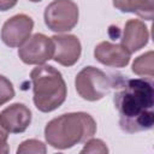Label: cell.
<instances>
[{
    "mask_svg": "<svg viewBox=\"0 0 154 154\" xmlns=\"http://www.w3.org/2000/svg\"><path fill=\"white\" fill-rule=\"evenodd\" d=\"M113 102L119 114V126L124 132L148 131L154 124L152 78H112Z\"/></svg>",
    "mask_w": 154,
    "mask_h": 154,
    "instance_id": "cell-1",
    "label": "cell"
},
{
    "mask_svg": "<svg viewBox=\"0 0 154 154\" xmlns=\"http://www.w3.org/2000/svg\"><path fill=\"white\" fill-rule=\"evenodd\" d=\"M96 132V122L87 112H70L46 124V142L55 149H69L84 143Z\"/></svg>",
    "mask_w": 154,
    "mask_h": 154,
    "instance_id": "cell-2",
    "label": "cell"
},
{
    "mask_svg": "<svg viewBox=\"0 0 154 154\" xmlns=\"http://www.w3.org/2000/svg\"><path fill=\"white\" fill-rule=\"evenodd\" d=\"M32 83V100L35 107L48 113L59 108L66 100L67 87L60 71L54 66L42 64L34 67L30 72Z\"/></svg>",
    "mask_w": 154,
    "mask_h": 154,
    "instance_id": "cell-3",
    "label": "cell"
},
{
    "mask_svg": "<svg viewBox=\"0 0 154 154\" xmlns=\"http://www.w3.org/2000/svg\"><path fill=\"white\" fill-rule=\"evenodd\" d=\"M112 78L102 70L94 66L83 67L75 78L77 94L87 101H99L112 88Z\"/></svg>",
    "mask_w": 154,
    "mask_h": 154,
    "instance_id": "cell-4",
    "label": "cell"
},
{
    "mask_svg": "<svg viewBox=\"0 0 154 154\" xmlns=\"http://www.w3.org/2000/svg\"><path fill=\"white\" fill-rule=\"evenodd\" d=\"M78 6L72 0H53L46 6L43 13L45 24L54 32L72 30L78 23Z\"/></svg>",
    "mask_w": 154,
    "mask_h": 154,
    "instance_id": "cell-5",
    "label": "cell"
},
{
    "mask_svg": "<svg viewBox=\"0 0 154 154\" xmlns=\"http://www.w3.org/2000/svg\"><path fill=\"white\" fill-rule=\"evenodd\" d=\"M54 43L45 34L36 32L18 48V57L26 65H42L53 58Z\"/></svg>",
    "mask_w": 154,
    "mask_h": 154,
    "instance_id": "cell-6",
    "label": "cell"
},
{
    "mask_svg": "<svg viewBox=\"0 0 154 154\" xmlns=\"http://www.w3.org/2000/svg\"><path fill=\"white\" fill-rule=\"evenodd\" d=\"M34 29V20L30 16L19 13L8 18L1 28V41L11 47L22 46L31 35Z\"/></svg>",
    "mask_w": 154,
    "mask_h": 154,
    "instance_id": "cell-7",
    "label": "cell"
},
{
    "mask_svg": "<svg viewBox=\"0 0 154 154\" xmlns=\"http://www.w3.org/2000/svg\"><path fill=\"white\" fill-rule=\"evenodd\" d=\"M51 38L54 43V53L52 59L55 63L70 67L79 60L82 53V45L76 35L58 34L53 35Z\"/></svg>",
    "mask_w": 154,
    "mask_h": 154,
    "instance_id": "cell-8",
    "label": "cell"
},
{
    "mask_svg": "<svg viewBox=\"0 0 154 154\" xmlns=\"http://www.w3.org/2000/svg\"><path fill=\"white\" fill-rule=\"evenodd\" d=\"M31 123V111L22 102H14L0 112V126L8 134L24 132Z\"/></svg>",
    "mask_w": 154,
    "mask_h": 154,
    "instance_id": "cell-9",
    "label": "cell"
},
{
    "mask_svg": "<svg viewBox=\"0 0 154 154\" xmlns=\"http://www.w3.org/2000/svg\"><path fill=\"white\" fill-rule=\"evenodd\" d=\"M94 58L102 65L109 67H125L131 59V53L122 43L102 41L94 48Z\"/></svg>",
    "mask_w": 154,
    "mask_h": 154,
    "instance_id": "cell-10",
    "label": "cell"
},
{
    "mask_svg": "<svg viewBox=\"0 0 154 154\" xmlns=\"http://www.w3.org/2000/svg\"><path fill=\"white\" fill-rule=\"evenodd\" d=\"M122 45L130 52L135 53L147 46L149 41V30L141 19H129L123 29Z\"/></svg>",
    "mask_w": 154,
    "mask_h": 154,
    "instance_id": "cell-11",
    "label": "cell"
},
{
    "mask_svg": "<svg viewBox=\"0 0 154 154\" xmlns=\"http://www.w3.org/2000/svg\"><path fill=\"white\" fill-rule=\"evenodd\" d=\"M153 51H148L143 54H141L140 57H137L134 63H132V72L140 77H146V78H152L154 76V71H153Z\"/></svg>",
    "mask_w": 154,
    "mask_h": 154,
    "instance_id": "cell-12",
    "label": "cell"
},
{
    "mask_svg": "<svg viewBox=\"0 0 154 154\" xmlns=\"http://www.w3.org/2000/svg\"><path fill=\"white\" fill-rule=\"evenodd\" d=\"M130 13H135L142 19L152 20L154 16V0H132Z\"/></svg>",
    "mask_w": 154,
    "mask_h": 154,
    "instance_id": "cell-13",
    "label": "cell"
},
{
    "mask_svg": "<svg viewBox=\"0 0 154 154\" xmlns=\"http://www.w3.org/2000/svg\"><path fill=\"white\" fill-rule=\"evenodd\" d=\"M47 152L46 144L41 142L40 140L30 138L26 141H23L19 147L17 148L18 154H26V153H34V154H45Z\"/></svg>",
    "mask_w": 154,
    "mask_h": 154,
    "instance_id": "cell-14",
    "label": "cell"
},
{
    "mask_svg": "<svg viewBox=\"0 0 154 154\" xmlns=\"http://www.w3.org/2000/svg\"><path fill=\"white\" fill-rule=\"evenodd\" d=\"M13 97H14V88L12 82L7 77L0 75V106L7 103Z\"/></svg>",
    "mask_w": 154,
    "mask_h": 154,
    "instance_id": "cell-15",
    "label": "cell"
},
{
    "mask_svg": "<svg viewBox=\"0 0 154 154\" xmlns=\"http://www.w3.org/2000/svg\"><path fill=\"white\" fill-rule=\"evenodd\" d=\"M84 147L81 149V154L85 153H100V154H106L108 153V148L106 143L100 140V138H89L88 141L84 142Z\"/></svg>",
    "mask_w": 154,
    "mask_h": 154,
    "instance_id": "cell-16",
    "label": "cell"
},
{
    "mask_svg": "<svg viewBox=\"0 0 154 154\" xmlns=\"http://www.w3.org/2000/svg\"><path fill=\"white\" fill-rule=\"evenodd\" d=\"M7 138H8V132L0 126V154H7L10 152Z\"/></svg>",
    "mask_w": 154,
    "mask_h": 154,
    "instance_id": "cell-17",
    "label": "cell"
},
{
    "mask_svg": "<svg viewBox=\"0 0 154 154\" xmlns=\"http://www.w3.org/2000/svg\"><path fill=\"white\" fill-rule=\"evenodd\" d=\"M131 1L132 0H112L113 6L117 10H119L120 12H124V13H130Z\"/></svg>",
    "mask_w": 154,
    "mask_h": 154,
    "instance_id": "cell-18",
    "label": "cell"
},
{
    "mask_svg": "<svg viewBox=\"0 0 154 154\" xmlns=\"http://www.w3.org/2000/svg\"><path fill=\"white\" fill-rule=\"evenodd\" d=\"M18 0H0V11L5 12L13 8L17 5Z\"/></svg>",
    "mask_w": 154,
    "mask_h": 154,
    "instance_id": "cell-19",
    "label": "cell"
},
{
    "mask_svg": "<svg viewBox=\"0 0 154 154\" xmlns=\"http://www.w3.org/2000/svg\"><path fill=\"white\" fill-rule=\"evenodd\" d=\"M29 1H31V2H40V1H42V0H29Z\"/></svg>",
    "mask_w": 154,
    "mask_h": 154,
    "instance_id": "cell-20",
    "label": "cell"
}]
</instances>
